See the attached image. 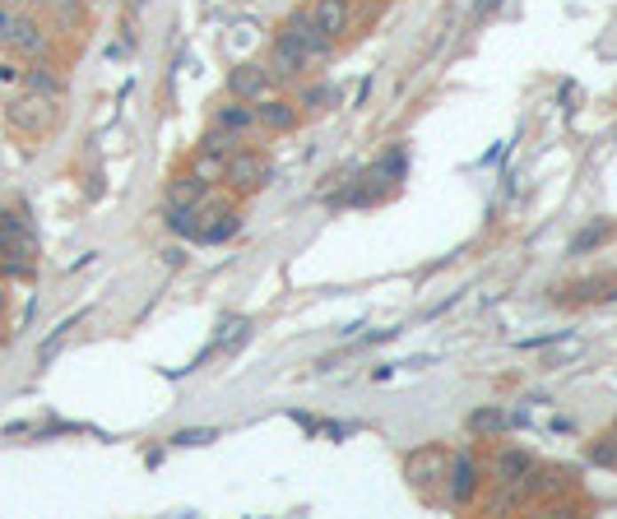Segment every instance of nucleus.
Returning <instances> with one entry per match:
<instances>
[{"mask_svg":"<svg viewBox=\"0 0 617 519\" xmlns=\"http://www.w3.org/2000/svg\"><path fill=\"white\" fill-rule=\"evenodd\" d=\"M0 320H5V293H0Z\"/></svg>","mask_w":617,"mask_h":519,"instance_id":"nucleus-20","label":"nucleus"},{"mask_svg":"<svg viewBox=\"0 0 617 519\" xmlns=\"http://www.w3.org/2000/svg\"><path fill=\"white\" fill-rule=\"evenodd\" d=\"M312 66L288 37H274V51H270V60H265V70H270V79L274 84H293V79H302V70Z\"/></svg>","mask_w":617,"mask_h":519,"instance_id":"nucleus-9","label":"nucleus"},{"mask_svg":"<svg viewBox=\"0 0 617 519\" xmlns=\"http://www.w3.org/2000/svg\"><path fill=\"white\" fill-rule=\"evenodd\" d=\"M464 427L474 431V436H492V431H506V427H510V418H506L502 408H483V413H474V418H469Z\"/></svg>","mask_w":617,"mask_h":519,"instance_id":"nucleus-16","label":"nucleus"},{"mask_svg":"<svg viewBox=\"0 0 617 519\" xmlns=\"http://www.w3.org/2000/svg\"><path fill=\"white\" fill-rule=\"evenodd\" d=\"M200 441H214V431H181L177 445H200Z\"/></svg>","mask_w":617,"mask_h":519,"instance_id":"nucleus-19","label":"nucleus"},{"mask_svg":"<svg viewBox=\"0 0 617 519\" xmlns=\"http://www.w3.org/2000/svg\"><path fill=\"white\" fill-rule=\"evenodd\" d=\"M274 177V162L265 149H251V144H241V149L228 158V168H223V185H228V195H256L265 191Z\"/></svg>","mask_w":617,"mask_h":519,"instance_id":"nucleus-3","label":"nucleus"},{"mask_svg":"<svg viewBox=\"0 0 617 519\" xmlns=\"http://www.w3.org/2000/svg\"><path fill=\"white\" fill-rule=\"evenodd\" d=\"M613 436H617V422H613Z\"/></svg>","mask_w":617,"mask_h":519,"instance_id":"nucleus-22","label":"nucleus"},{"mask_svg":"<svg viewBox=\"0 0 617 519\" xmlns=\"http://www.w3.org/2000/svg\"><path fill=\"white\" fill-rule=\"evenodd\" d=\"M608 232H613V223H594L585 237H575V241H571V256H585V251H594V246H599Z\"/></svg>","mask_w":617,"mask_h":519,"instance_id":"nucleus-18","label":"nucleus"},{"mask_svg":"<svg viewBox=\"0 0 617 519\" xmlns=\"http://www.w3.org/2000/svg\"><path fill=\"white\" fill-rule=\"evenodd\" d=\"M256 116H260V135H283L297 126V102L293 98H260L256 102Z\"/></svg>","mask_w":617,"mask_h":519,"instance_id":"nucleus-10","label":"nucleus"},{"mask_svg":"<svg viewBox=\"0 0 617 519\" xmlns=\"http://www.w3.org/2000/svg\"><path fill=\"white\" fill-rule=\"evenodd\" d=\"M312 19L330 43H344V37L353 33V0H316Z\"/></svg>","mask_w":617,"mask_h":519,"instance_id":"nucleus-8","label":"nucleus"},{"mask_svg":"<svg viewBox=\"0 0 617 519\" xmlns=\"http://www.w3.org/2000/svg\"><path fill=\"white\" fill-rule=\"evenodd\" d=\"M210 126H218V130H228V135H237L241 144L251 139V135H260V116H256V102H241V98H223V102H214V112H210Z\"/></svg>","mask_w":617,"mask_h":519,"instance_id":"nucleus-6","label":"nucleus"},{"mask_svg":"<svg viewBox=\"0 0 617 519\" xmlns=\"http://www.w3.org/2000/svg\"><path fill=\"white\" fill-rule=\"evenodd\" d=\"M5 24H10V14H0V33H5Z\"/></svg>","mask_w":617,"mask_h":519,"instance_id":"nucleus-21","label":"nucleus"},{"mask_svg":"<svg viewBox=\"0 0 617 519\" xmlns=\"http://www.w3.org/2000/svg\"><path fill=\"white\" fill-rule=\"evenodd\" d=\"M5 43L14 51H24V56H37L47 47V33H43L37 19H10V24H5Z\"/></svg>","mask_w":617,"mask_h":519,"instance_id":"nucleus-13","label":"nucleus"},{"mask_svg":"<svg viewBox=\"0 0 617 519\" xmlns=\"http://www.w3.org/2000/svg\"><path fill=\"white\" fill-rule=\"evenodd\" d=\"M0 264H5L10 274H33V264H37L33 223L19 209H0Z\"/></svg>","mask_w":617,"mask_h":519,"instance_id":"nucleus-1","label":"nucleus"},{"mask_svg":"<svg viewBox=\"0 0 617 519\" xmlns=\"http://www.w3.org/2000/svg\"><path fill=\"white\" fill-rule=\"evenodd\" d=\"M404 473H408V483H414L418 491H441L446 473H450V450H441V445H423V450L408 454Z\"/></svg>","mask_w":617,"mask_h":519,"instance_id":"nucleus-4","label":"nucleus"},{"mask_svg":"<svg viewBox=\"0 0 617 519\" xmlns=\"http://www.w3.org/2000/svg\"><path fill=\"white\" fill-rule=\"evenodd\" d=\"M446 483H450L446 506L464 510V506L479 496V460H469V454H450V473H446Z\"/></svg>","mask_w":617,"mask_h":519,"instance_id":"nucleus-7","label":"nucleus"},{"mask_svg":"<svg viewBox=\"0 0 617 519\" xmlns=\"http://www.w3.org/2000/svg\"><path fill=\"white\" fill-rule=\"evenodd\" d=\"M270 70L265 66H237L233 75H228V93L233 98H241V102H260L265 93H270Z\"/></svg>","mask_w":617,"mask_h":519,"instance_id":"nucleus-11","label":"nucleus"},{"mask_svg":"<svg viewBox=\"0 0 617 519\" xmlns=\"http://www.w3.org/2000/svg\"><path fill=\"white\" fill-rule=\"evenodd\" d=\"M5 121H10V135H19V139H43V135L56 130V121H60V98L24 89V98L10 102Z\"/></svg>","mask_w":617,"mask_h":519,"instance_id":"nucleus-2","label":"nucleus"},{"mask_svg":"<svg viewBox=\"0 0 617 519\" xmlns=\"http://www.w3.org/2000/svg\"><path fill=\"white\" fill-rule=\"evenodd\" d=\"M204 195H210V181L195 177L191 168H181L177 177H168V209H191V204H200Z\"/></svg>","mask_w":617,"mask_h":519,"instance_id":"nucleus-12","label":"nucleus"},{"mask_svg":"<svg viewBox=\"0 0 617 519\" xmlns=\"http://www.w3.org/2000/svg\"><path fill=\"white\" fill-rule=\"evenodd\" d=\"M246 334H251V320H241V316H233V320H223V329H218V339L210 343V352H204V362H214V358H223V352H233Z\"/></svg>","mask_w":617,"mask_h":519,"instance_id":"nucleus-14","label":"nucleus"},{"mask_svg":"<svg viewBox=\"0 0 617 519\" xmlns=\"http://www.w3.org/2000/svg\"><path fill=\"white\" fill-rule=\"evenodd\" d=\"M24 89H33V93H47V98H66V79H60L56 70H47V66H37V70H28Z\"/></svg>","mask_w":617,"mask_h":519,"instance_id":"nucleus-15","label":"nucleus"},{"mask_svg":"<svg viewBox=\"0 0 617 519\" xmlns=\"http://www.w3.org/2000/svg\"><path fill=\"white\" fill-rule=\"evenodd\" d=\"M279 37H288V43H293L306 60H325V56H330V47H335L330 37L316 28L312 10H293V14H288V24L279 28Z\"/></svg>","mask_w":617,"mask_h":519,"instance_id":"nucleus-5","label":"nucleus"},{"mask_svg":"<svg viewBox=\"0 0 617 519\" xmlns=\"http://www.w3.org/2000/svg\"><path fill=\"white\" fill-rule=\"evenodd\" d=\"M589 460L604 464V468H617V436H599V441H589Z\"/></svg>","mask_w":617,"mask_h":519,"instance_id":"nucleus-17","label":"nucleus"}]
</instances>
